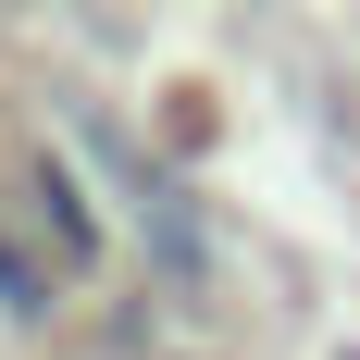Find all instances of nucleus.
Here are the masks:
<instances>
[{"instance_id": "f257e3e1", "label": "nucleus", "mask_w": 360, "mask_h": 360, "mask_svg": "<svg viewBox=\"0 0 360 360\" xmlns=\"http://www.w3.org/2000/svg\"><path fill=\"white\" fill-rule=\"evenodd\" d=\"M137 236H149V261H162V286H212V224H199L186 174H174V186L137 212Z\"/></svg>"}, {"instance_id": "f03ea898", "label": "nucleus", "mask_w": 360, "mask_h": 360, "mask_svg": "<svg viewBox=\"0 0 360 360\" xmlns=\"http://www.w3.org/2000/svg\"><path fill=\"white\" fill-rule=\"evenodd\" d=\"M25 199H37V224L63 236V261H100V199L75 186V162H63V149H37V174H25Z\"/></svg>"}, {"instance_id": "7ed1b4c3", "label": "nucleus", "mask_w": 360, "mask_h": 360, "mask_svg": "<svg viewBox=\"0 0 360 360\" xmlns=\"http://www.w3.org/2000/svg\"><path fill=\"white\" fill-rule=\"evenodd\" d=\"M50 298H63V274L37 249H0V323H50Z\"/></svg>"}]
</instances>
